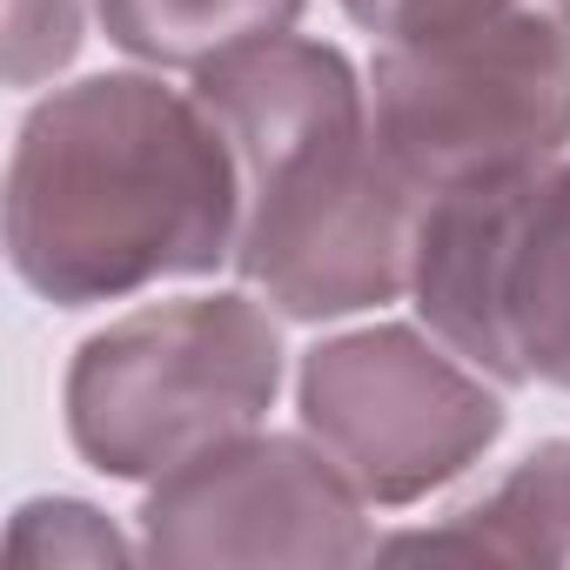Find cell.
Returning <instances> with one entry per match:
<instances>
[{"label": "cell", "instance_id": "5b68a950", "mask_svg": "<svg viewBox=\"0 0 570 570\" xmlns=\"http://www.w3.org/2000/svg\"><path fill=\"white\" fill-rule=\"evenodd\" d=\"M296 416L376 510L450 490L510 423L503 383L410 323H370L303 350Z\"/></svg>", "mask_w": 570, "mask_h": 570}, {"label": "cell", "instance_id": "9c48e42d", "mask_svg": "<svg viewBox=\"0 0 570 570\" xmlns=\"http://www.w3.org/2000/svg\"><path fill=\"white\" fill-rule=\"evenodd\" d=\"M309 0H95L101 35L141 68H202L248 41L289 35Z\"/></svg>", "mask_w": 570, "mask_h": 570}, {"label": "cell", "instance_id": "277c9868", "mask_svg": "<svg viewBox=\"0 0 570 570\" xmlns=\"http://www.w3.org/2000/svg\"><path fill=\"white\" fill-rule=\"evenodd\" d=\"M410 296L503 390H570V155L423 202Z\"/></svg>", "mask_w": 570, "mask_h": 570}, {"label": "cell", "instance_id": "8992f818", "mask_svg": "<svg viewBox=\"0 0 570 570\" xmlns=\"http://www.w3.org/2000/svg\"><path fill=\"white\" fill-rule=\"evenodd\" d=\"M370 121L396 175L430 202L570 155V41L517 35L470 48H376Z\"/></svg>", "mask_w": 570, "mask_h": 570}, {"label": "cell", "instance_id": "8fae6325", "mask_svg": "<svg viewBox=\"0 0 570 570\" xmlns=\"http://www.w3.org/2000/svg\"><path fill=\"white\" fill-rule=\"evenodd\" d=\"M141 543H128L95 503L81 497H28L8 523V563H135Z\"/></svg>", "mask_w": 570, "mask_h": 570}, {"label": "cell", "instance_id": "3957f363", "mask_svg": "<svg viewBox=\"0 0 570 570\" xmlns=\"http://www.w3.org/2000/svg\"><path fill=\"white\" fill-rule=\"evenodd\" d=\"M282 396V330L242 289L141 303L95 330L61 376V423L88 470L155 483L262 430Z\"/></svg>", "mask_w": 570, "mask_h": 570}, {"label": "cell", "instance_id": "7a4b0ae2", "mask_svg": "<svg viewBox=\"0 0 570 570\" xmlns=\"http://www.w3.org/2000/svg\"><path fill=\"white\" fill-rule=\"evenodd\" d=\"M242 168L235 275L289 323H343L410 296L423 195L370 121V81L330 41L268 35L195 68Z\"/></svg>", "mask_w": 570, "mask_h": 570}, {"label": "cell", "instance_id": "52a82bcc", "mask_svg": "<svg viewBox=\"0 0 570 570\" xmlns=\"http://www.w3.org/2000/svg\"><path fill=\"white\" fill-rule=\"evenodd\" d=\"M370 497L303 430H248L148 483L135 523L148 563H363Z\"/></svg>", "mask_w": 570, "mask_h": 570}, {"label": "cell", "instance_id": "ba28073f", "mask_svg": "<svg viewBox=\"0 0 570 570\" xmlns=\"http://www.w3.org/2000/svg\"><path fill=\"white\" fill-rule=\"evenodd\" d=\"M376 557H490V563H570V436L517 456L476 503L436 530L376 537Z\"/></svg>", "mask_w": 570, "mask_h": 570}, {"label": "cell", "instance_id": "30bf717a", "mask_svg": "<svg viewBox=\"0 0 570 570\" xmlns=\"http://www.w3.org/2000/svg\"><path fill=\"white\" fill-rule=\"evenodd\" d=\"M343 14L376 35V48H470L517 35L570 41V0H343Z\"/></svg>", "mask_w": 570, "mask_h": 570}, {"label": "cell", "instance_id": "6da1fadb", "mask_svg": "<svg viewBox=\"0 0 570 570\" xmlns=\"http://www.w3.org/2000/svg\"><path fill=\"white\" fill-rule=\"evenodd\" d=\"M242 168L195 88L161 68L41 95L8 155V262L55 309L141 296L235 262Z\"/></svg>", "mask_w": 570, "mask_h": 570}, {"label": "cell", "instance_id": "7c38bea8", "mask_svg": "<svg viewBox=\"0 0 570 570\" xmlns=\"http://www.w3.org/2000/svg\"><path fill=\"white\" fill-rule=\"evenodd\" d=\"M88 41V0H8V88H41L75 68Z\"/></svg>", "mask_w": 570, "mask_h": 570}]
</instances>
